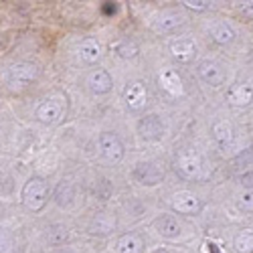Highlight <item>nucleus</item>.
Here are the masks:
<instances>
[{
  "label": "nucleus",
  "instance_id": "nucleus-21",
  "mask_svg": "<svg viewBox=\"0 0 253 253\" xmlns=\"http://www.w3.org/2000/svg\"><path fill=\"white\" fill-rule=\"evenodd\" d=\"M213 134H215V140L219 142V146L223 150L231 148V144H233L235 140V134H233V126H231L229 122H217L215 128H213Z\"/></svg>",
  "mask_w": 253,
  "mask_h": 253
},
{
  "label": "nucleus",
  "instance_id": "nucleus-1",
  "mask_svg": "<svg viewBox=\"0 0 253 253\" xmlns=\"http://www.w3.org/2000/svg\"><path fill=\"white\" fill-rule=\"evenodd\" d=\"M18 201L20 207L29 213L37 215V213H43L47 209L49 201H51V184L45 176L41 174H31L23 186H20V193H18Z\"/></svg>",
  "mask_w": 253,
  "mask_h": 253
},
{
  "label": "nucleus",
  "instance_id": "nucleus-20",
  "mask_svg": "<svg viewBox=\"0 0 253 253\" xmlns=\"http://www.w3.org/2000/svg\"><path fill=\"white\" fill-rule=\"evenodd\" d=\"M227 101L231 105H247L253 101V89L245 83H237V85H231V89L227 91Z\"/></svg>",
  "mask_w": 253,
  "mask_h": 253
},
{
  "label": "nucleus",
  "instance_id": "nucleus-22",
  "mask_svg": "<svg viewBox=\"0 0 253 253\" xmlns=\"http://www.w3.org/2000/svg\"><path fill=\"white\" fill-rule=\"evenodd\" d=\"M209 33H211V37H213L215 43H219V45H227L235 39L233 29H231L227 23H213L209 29Z\"/></svg>",
  "mask_w": 253,
  "mask_h": 253
},
{
  "label": "nucleus",
  "instance_id": "nucleus-2",
  "mask_svg": "<svg viewBox=\"0 0 253 253\" xmlns=\"http://www.w3.org/2000/svg\"><path fill=\"white\" fill-rule=\"evenodd\" d=\"M41 77V69L33 61H14L2 71V85L10 93H23L31 89Z\"/></svg>",
  "mask_w": 253,
  "mask_h": 253
},
{
  "label": "nucleus",
  "instance_id": "nucleus-25",
  "mask_svg": "<svg viewBox=\"0 0 253 253\" xmlns=\"http://www.w3.org/2000/svg\"><path fill=\"white\" fill-rule=\"evenodd\" d=\"M237 207L243 213H253V191H243L237 197Z\"/></svg>",
  "mask_w": 253,
  "mask_h": 253
},
{
  "label": "nucleus",
  "instance_id": "nucleus-12",
  "mask_svg": "<svg viewBox=\"0 0 253 253\" xmlns=\"http://www.w3.org/2000/svg\"><path fill=\"white\" fill-rule=\"evenodd\" d=\"M146 101H148V89L142 81H130L128 85L124 87V103L126 108L132 112H140L146 108Z\"/></svg>",
  "mask_w": 253,
  "mask_h": 253
},
{
  "label": "nucleus",
  "instance_id": "nucleus-17",
  "mask_svg": "<svg viewBox=\"0 0 253 253\" xmlns=\"http://www.w3.org/2000/svg\"><path fill=\"white\" fill-rule=\"evenodd\" d=\"M158 81H160V87L164 91H168L170 95H182L184 93V87H182V79L178 75V71H174L172 67H164L160 69L158 73Z\"/></svg>",
  "mask_w": 253,
  "mask_h": 253
},
{
  "label": "nucleus",
  "instance_id": "nucleus-18",
  "mask_svg": "<svg viewBox=\"0 0 253 253\" xmlns=\"http://www.w3.org/2000/svg\"><path fill=\"white\" fill-rule=\"evenodd\" d=\"M170 53L174 59L182 61V63H188L193 61L195 55H197V45L193 39H178V41H172L170 43Z\"/></svg>",
  "mask_w": 253,
  "mask_h": 253
},
{
  "label": "nucleus",
  "instance_id": "nucleus-11",
  "mask_svg": "<svg viewBox=\"0 0 253 253\" xmlns=\"http://www.w3.org/2000/svg\"><path fill=\"white\" fill-rule=\"evenodd\" d=\"M184 14L180 10H162L160 14H156L152 18V31L158 35H168V33H174L178 27L184 25Z\"/></svg>",
  "mask_w": 253,
  "mask_h": 253
},
{
  "label": "nucleus",
  "instance_id": "nucleus-6",
  "mask_svg": "<svg viewBox=\"0 0 253 253\" xmlns=\"http://www.w3.org/2000/svg\"><path fill=\"white\" fill-rule=\"evenodd\" d=\"M136 132L144 142H160L166 136V124L158 114H146L138 120Z\"/></svg>",
  "mask_w": 253,
  "mask_h": 253
},
{
  "label": "nucleus",
  "instance_id": "nucleus-8",
  "mask_svg": "<svg viewBox=\"0 0 253 253\" xmlns=\"http://www.w3.org/2000/svg\"><path fill=\"white\" fill-rule=\"evenodd\" d=\"M134 180L142 186H158L164 180V170L158 162L146 160V162H138L134 172H132Z\"/></svg>",
  "mask_w": 253,
  "mask_h": 253
},
{
  "label": "nucleus",
  "instance_id": "nucleus-9",
  "mask_svg": "<svg viewBox=\"0 0 253 253\" xmlns=\"http://www.w3.org/2000/svg\"><path fill=\"white\" fill-rule=\"evenodd\" d=\"M170 209L174 211V213H178V215L193 217V215L201 213L203 201L195 193H191V191H178L170 199Z\"/></svg>",
  "mask_w": 253,
  "mask_h": 253
},
{
  "label": "nucleus",
  "instance_id": "nucleus-14",
  "mask_svg": "<svg viewBox=\"0 0 253 253\" xmlns=\"http://www.w3.org/2000/svg\"><path fill=\"white\" fill-rule=\"evenodd\" d=\"M174 168L184 178H199L203 174V162L195 152H180L174 160Z\"/></svg>",
  "mask_w": 253,
  "mask_h": 253
},
{
  "label": "nucleus",
  "instance_id": "nucleus-19",
  "mask_svg": "<svg viewBox=\"0 0 253 253\" xmlns=\"http://www.w3.org/2000/svg\"><path fill=\"white\" fill-rule=\"evenodd\" d=\"M69 239V229L65 225H51L45 231V243L49 245V249L55 247H63Z\"/></svg>",
  "mask_w": 253,
  "mask_h": 253
},
{
  "label": "nucleus",
  "instance_id": "nucleus-24",
  "mask_svg": "<svg viewBox=\"0 0 253 253\" xmlns=\"http://www.w3.org/2000/svg\"><path fill=\"white\" fill-rule=\"evenodd\" d=\"M233 247L237 253H253V231L251 229L241 231L233 241Z\"/></svg>",
  "mask_w": 253,
  "mask_h": 253
},
{
  "label": "nucleus",
  "instance_id": "nucleus-13",
  "mask_svg": "<svg viewBox=\"0 0 253 253\" xmlns=\"http://www.w3.org/2000/svg\"><path fill=\"white\" fill-rule=\"evenodd\" d=\"M114 253H146V239L138 231L122 233L114 241Z\"/></svg>",
  "mask_w": 253,
  "mask_h": 253
},
{
  "label": "nucleus",
  "instance_id": "nucleus-27",
  "mask_svg": "<svg viewBox=\"0 0 253 253\" xmlns=\"http://www.w3.org/2000/svg\"><path fill=\"white\" fill-rule=\"evenodd\" d=\"M237 8H239V12L245 18H253V0H251V2H239Z\"/></svg>",
  "mask_w": 253,
  "mask_h": 253
},
{
  "label": "nucleus",
  "instance_id": "nucleus-3",
  "mask_svg": "<svg viewBox=\"0 0 253 253\" xmlns=\"http://www.w3.org/2000/svg\"><path fill=\"white\" fill-rule=\"evenodd\" d=\"M67 114V99L63 95H49L41 99L35 108V120L45 124V126H55L59 124Z\"/></svg>",
  "mask_w": 253,
  "mask_h": 253
},
{
  "label": "nucleus",
  "instance_id": "nucleus-16",
  "mask_svg": "<svg viewBox=\"0 0 253 253\" xmlns=\"http://www.w3.org/2000/svg\"><path fill=\"white\" fill-rule=\"evenodd\" d=\"M77 55L83 63H87V65H95V63L101 59L103 55V49H101V43L93 37H87L83 39L79 47H77Z\"/></svg>",
  "mask_w": 253,
  "mask_h": 253
},
{
  "label": "nucleus",
  "instance_id": "nucleus-23",
  "mask_svg": "<svg viewBox=\"0 0 253 253\" xmlns=\"http://www.w3.org/2000/svg\"><path fill=\"white\" fill-rule=\"evenodd\" d=\"M112 51H114L118 57H122V59H134V57H138V53H140L138 45H136V43H130V41H118L116 45H112Z\"/></svg>",
  "mask_w": 253,
  "mask_h": 253
},
{
  "label": "nucleus",
  "instance_id": "nucleus-26",
  "mask_svg": "<svg viewBox=\"0 0 253 253\" xmlns=\"http://www.w3.org/2000/svg\"><path fill=\"white\" fill-rule=\"evenodd\" d=\"M182 4L186 8H193V10H207L209 8V2H205V0H197V2H193V0H184Z\"/></svg>",
  "mask_w": 253,
  "mask_h": 253
},
{
  "label": "nucleus",
  "instance_id": "nucleus-29",
  "mask_svg": "<svg viewBox=\"0 0 253 253\" xmlns=\"http://www.w3.org/2000/svg\"><path fill=\"white\" fill-rule=\"evenodd\" d=\"M241 184L247 188V191H253V170L251 172H245L241 176Z\"/></svg>",
  "mask_w": 253,
  "mask_h": 253
},
{
  "label": "nucleus",
  "instance_id": "nucleus-15",
  "mask_svg": "<svg viewBox=\"0 0 253 253\" xmlns=\"http://www.w3.org/2000/svg\"><path fill=\"white\" fill-rule=\"evenodd\" d=\"M85 83H87V89L93 95H105V93H110L114 89V77H112V73L108 69H101V67L89 71Z\"/></svg>",
  "mask_w": 253,
  "mask_h": 253
},
{
  "label": "nucleus",
  "instance_id": "nucleus-10",
  "mask_svg": "<svg viewBox=\"0 0 253 253\" xmlns=\"http://www.w3.org/2000/svg\"><path fill=\"white\" fill-rule=\"evenodd\" d=\"M197 73L199 77L207 83L211 87H221L225 85V79H227V73L223 69L221 63H217L215 59H205L197 65Z\"/></svg>",
  "mask_w": 253,
  "mask_h": 253
},
{
  "label": "nucleus",
  "instance_id": "nucleus-5",
  "mask_svg": "<svg viewBox=\"0 0 253 253\" xmlns=\"http://www.w3.org/2000/svg\"><path fill=\"white\" fill-rule=\"evenodd\" d=\"M150 231L156 233L160 239H166V241H178L184 233V227L182 223L178 221L176 215H170V213H160L156 215L152 221H150Z\"/></svg>",
  "mask_w": 253,
  "mask_h": 253
},
{
  "label": "nucleus",
  "instance_id": "nucleus-28",
  "mask_svg": "<svg viewBox=\"0 0 253 253\" xmlns=\"http://www.w3.org/2000/svg\"><path fill=\"white\" fill-rule=\"evenodd\" d=\"M49 253H83V251H81V249H77V247L63 245V247H55V249H49Z\"/></svg>",
  "mask_w": 253,
  "mask_h": 253
},
{
  "label": "nucleus",
  "instance_id": "nucleus-7",
  "mask_svg": "<svg viewBox=\"0 0 253 253\" xmlns=\"http://www.w3.org/2000/svg\"><path fill=\"white\" fill-rule=\"evenodd\" d=\"M97 152L108 162H120L126 154V148L116 132H101L97 136Z\"/></svg>",
  "mask_w": 253,
  "mask_h": 253
},
{
  "label": "nucleus",
  "instance_id": "nucleus-30",
  "mask_svg": "<svg viewBox=\"0 0 253 253\" xmlns=\"http://www.w3.org/2000/svg\"><path fill=\"white\" fill-rule=\"evenodd\" d=\"M148 253H172L170 249H168V247H154L152 251H148Z\"/></svg>",
  "mask_w": 253,
  "mask_h": 253
},
{
  "label": "nucleus",
  "instance_id": "nucleus-4",
  "mask_svg": "<svg viewBox=\"0 0 253 253\" xmlns=\"http://www.w3.org/2000/svg\"><path fill=\"white\" fill-rule=\"evenodd\" d=\"M0 253H29L25 231L8 223H0Z\"/></svg>",
  "mask_w": 253,
  "mask_h": 253
}]
</instances>
